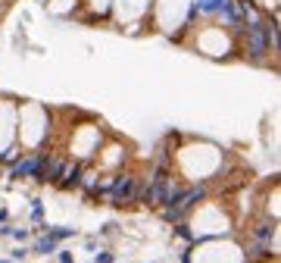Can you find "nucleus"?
Returning a JSON list of instances; mask_svg holds the SVG:
<instances>
[{
    "mask_svg": "<svg viewBox=\"0 0 281 263\" xmlns=\"http://www.w3.org/2000/svg\"><path fill=\"white\" fill-rule=\"evenodd\" d=\"M0 263H13V260H0Z\"/></svg>",
    "mask_w": 281,
    "mask_h": 263,
    "instance_id": "obj_12",
    "label": "nucleus"
},
{
    "mask_svg": "<svg viewBox=\"0 0 281 263\" xmlns=\"http://www.w3.org/2000/svg\"><path fill=\"white\" fill-rule=\"evenodd\" d=\"M113 260H116V257H113V254H100V257H97V260H94V263H113Z\"/></svg>",
    "mask_w": 281,
    "mask_h": 263,
    "instance_id": "obj_10",
    "label": "nucleus"
},
{
    "mask_svg": "<svg viewBox=\"0 0 281 263\" xmlns=\"http://www.w3.org/2000/svg\"><path fill=\"white\" fill-rule=\"evenodd\" d=\"M10 235H16L19 241H25V238H28V232H25V229H10Z\"/></svg>",
    "mask_w": 281,
    "mask_h": 263,
    "instance_id": "obj_9",
    "label": "nucleus"
},
{
    "mask_svg": "<svg viewBox=\"0 0 281 263\" xmlns=\"http://www.w3.org/2000/svg\"><path fill=\"white\" fill-rule=\"evenodd\" d=\"M72 235H75V229H50V232H47V238H53V241L59 244L63 238H72Z\"/></svg>",
    "mask_w": 281,
    "mask_h": 263,
    "instance_id": "obj_7",
    "label": "nucleus"
},
{
    "mask_svg": "<svg viewBox=\"0 0 281 263\" xmlns=\"http://www.w3.org/2000/svg\"><path fill=\"white\" fill-rule=\"evenodd\" d=\"M59 263H75V260H72V254H66V251H59Z\"/></svg>",
    "mask_w": 281,
    "mask_h": 263,
    "instance_id": "obj_11",
    "label": "nucleus"
},
{
    "mask_svg": "<svg viewBox=\"0 0 281 263\" xmlns=\"http://www.w3.org/2000/svg\"><path fill=\"white\" fill-rule=\"evenodd\" d=\"M75 185H81V166H72L63 173V188H75Z\"/></svg>",
    "mask_w": 281,
    "mask_h": 263,
    "instance_id": "obj_6",
    "label": "nucleus"
},
{
    "mask_svg": "<svg viewBox=\"0 0 281 263\" xmlns=\"http://www.w3.org/2000/svg\"><path fill=\"white\" fill-rule=\"evenodd\" d=\"M103 191H106L109 204L122 207V204H131V201H138V179H131V175H116V179L109 182Z\"/></svg>",
    "mask_w": 281,
    "mask_h": 263,
    "instance_id": "obj_2",
    "label": "nucleus"
},
{
    "mask_svg": "<svg viewBox=\"0 0 281 263\" xmlns=\"http://www.w3.org/2000/svg\"><path fill=\"white\" fill-rule=\"evenodd\" d=\"M269 50H278V29L275 25H262V22H253L247 25V54L262 60Z\"/></svg>",
    "mask_w": 281,
    "mask_h": 263,
    "instance_id": "obj_1",
    "label": "nucleus"
},
{
    "mask_svg": "<svg viewBox=\"0 0 281 263\" xmlns=\"http://www.w3.org/2000/svg\"><path fill=\"white\" fill-rule=\"evenodd\" d=\"M44 163H47L44 154H31V157H25V160H19V163H16L13 179H28V175H38V179H41V173H44Z\"/></svg>",
    "mask_w": 281,
    "mask_h": 263,
    "instance_id": "obj_3",
    "label": "nucleus"
},
{
    "mask_svg": "<svg viewBox=\"0 0 281 263\" xmlns=\"http://www.w3.org/2000/svg\"><path fill=\"white\" fill-rule=\"evenodd\" d=\"M53 251H56V241H53V238H47V235H44V238L38 241V254H53Z\"/></svg>",
    "mask_w": 281,
    "mask_h": 263,
    "instance_id": "obj_8",
    "label": "nucleus"
},
{
    "mask_svg": "<svg viewBox=\"0 0 281 263\" xmlns=\"http://www.w3.org/2000/svg\"><path fill=\"white\" fill-rule=\"evenodd\" d=\"M225 6H228V0H194L191 16H197V13H222Z\"/></svg>",
    "mask_w": 281,
    "mask_h": 263,
    "instance_id": "obj_5",
    "label": "nucleus"
},
{
    "mask_svg": "<svg viewBox=\"0 0 281 263\" xmlns=\"http://www.w3.org/2000/svg\"><path fill=\"white\" fill-rule=\"evenodd\" d=\"M253 238H256V244H262V248H275V223H259L256 229H253Z\"/></svg>",
    "mask_w": 281,
    "mask_h": 263,
    "instance_id": "obj_4",
    "label": "nucleus"
}]
</instances>
